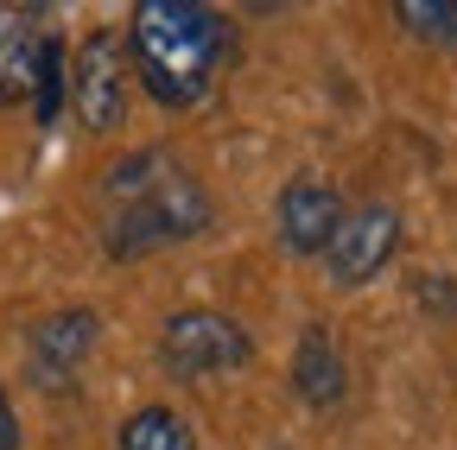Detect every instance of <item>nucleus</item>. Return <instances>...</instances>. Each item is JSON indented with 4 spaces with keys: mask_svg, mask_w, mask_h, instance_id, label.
Returning a JSON list of instances; mask_svg holds the SVG:
<instances>
[{
    "mask_svg": "<svg viewBox=\"0 0 457 450\" xmlns=\"http://www.w3.org/2000/svg\"><path fill=\"white\" fill-rule=\"evenodd\" d=\"M71 70V108H77V127L83 134H114L128 121V102H134V64H128V38L114 26H96L83 32L77 58L64 64Z\"/></svg>",
    "mask_w": 457,
    "mask_h": 450,
    "instance_id": "obj_3",
    "label": "nucleus"
},
{
    "mask_svg": "<svg viewBox=\"0 0 457 450\" xmlns=\"http://www.w3.org/2000/svg\"><path fill=\"white\" fill-rule=\"evenodd\" d=\"M102 248L108 254H153L171 241H191L210 229V197L191 172H179V159H165L159 146L121 159L102 178Z\"/></svg>",
    "mask_w": 457,
    "mask_h": 450,
    "instance_id": "obj_1",
    "label": "nucleus"
},
{
    "mask_svg": "<svg viewBox=\"0 0 457 450\" xmlns=\"http://www.w3.org/2000/svg\"><path fill=\"white\" fill-rule=\"evenodd\" d=\"M228 58V26L197 0H140L128 20V64L159 108H197Z\"/></svg>",
    "mask_w": 457,
    "mask_h": 450,
    "instance_id": "obj_2",
    "label": "nucleus"
},
{
    "mask_svg": "<svg viewBox=\"0 0 457 450\" xmlns=\"http://www.w3.org/2000/svg\"><path fill=\"white\" fill-rule=\"evenodd\" d=\"M45 38H51L45 7H7V0H0V108L32 102V77H38Z\"/></svg>",
    "mask_w": 457,
    "mask_h": 450,
    "instance_id": "obj_8",
    "label": "nucleus"
},
{
    "mask_svg": "<svg viewBox=\"0 0 457 450\" xmlns=\"http://www.w3.org/2000/svg\"><path fill=\"white\" fill-rule=\"evenodd\" d=\"M254 362V343L248 330L228 317V311H171L165 330H159V368L171 380H204V374H236Z\"/></svg>",
    "mask_w": 457,
    "mask_h": 450,
    "instance_id": "obj_4",
    "label": "nucleus"
},
{
    "mask_svg": "<svg viewBox=\"0 0 457 450\" xmlns=\"http://www.w3.org/2000/svg\"><path fill=\"white\" fill-rule=\"evenodd\" d=\"M114 444H121V450H197V438H191V425H185L179 406H140V413H128Z\"/></svg>",
    "mask_w": 457,
    "mask_h": 450,
    "instance_id": "obj_10",
    "label": "nucleus"
},
{
    "mask_svg": "<svg viewBox=\"0 0 457 450\" xmlns=\"http://www.w3.org/2000/svg\"><path fill=\"white\" fill-rule=\"evenodd\" d=\"M64 95H71V70H64V38L51 32V38H45V51H38V77H32V102H26V108H32V115H38L45 127H51L57 115H64Z\"/></svg>",
    "mask_w": 457,
    "mask_h": 450,
    "instance_id": "obj_12",
    "label": "nucleus"
},
{
    "mask_svg": "<svg viewBox=\"0 0 457 450\" xmlns=\"http://www.w3.org/2000/svg\"><path fill=\"white\" fill-rule=\"evenodd\" d=\"M0 450H20V419H13V400L0 387Z\"/></svg>",
    "mask_w": 457,
    "mask_h": 450,
    "instance_id": "obj_13",
    "label": "nucleus"
},
{
    "mask_svg": "<svg viewBox=\"0 0 457 450\" xmlns=\"http://www.w3.org/2000/svg\"><path fill=\"white\" fill-rule=\"evenodd\" d=\"M89 349H96V311H83V305L51 311L26 330V362H32V380L45 393H64L77 380V368L89 362Z\"/></svg>",
    "mask_w": 457,
    "mask_h": 450,
    "instance_id": "obj_7",
    "label": "nucleus"
},
{
    "mask_svg": "<svg viewBox=\"0 0 457 450\" xmlns=\"http://www.w3.org/2000/svg\"><path fill=\"white\" fill-rule=\"evenodd\" d=\"M293 387H299V400L318 406V413L343 406V393H350V368H343V349H337V336H330L324 323H305V330H299Z\"/></svg>",
    "mask_w": 457,
    "mask_h": 450,
    "instance_id": "obj_9",
    "label": "nucleus"
},
{
    "mask_svg": "<svg viewBox=\"0 0 457 450\" xmlns=\"http://www.w3.org/2000/svg\"><path fill=\"white\" fill-rule=\"evenodd\" d=\"M394 20L407 38L457 51V0H394Z\"/></svg>",
    "mask_w": 457,
    "mask_h": 450,
    "instance_id": "obj_11",
    "label": "nucleus"
},
{
    "mask_svg": "<svg viewBox=\"0 0 457 450\" xmlns=\"http://www.w3.org/2000/svg\"><path fill=\"white\" fill-rule=\"evenodd\" d=\"M394 254H400V209L387 197H369L356 209H343L337 235L324 248V273H330V286L356 292V286H369L381 266H394Z\"/></svg>",
    "mask_w": 457,
    "mask_h": 450,
    "instance_id": "obj_5",
    "label": "nucleus"
},
{
    "mask_svg": "<svg viewBox=\"0 0 457 450\" xmlns=\"http://www.w3.org/2000/svg\"><path fill=\"white\" fill-rule=\"evenodd\" d=\"M343 191L330 184V178H318V172H299L293 184L279 191V203H273V229H279V241L293 248L299 260H324V248H330V235H337V222H343Z\"/></svg>",
    "mask_w": 457,
    "mask_h": 450,
    "instance_id": "obj_6",
    "label": "nucleus"
}]
</instances>
